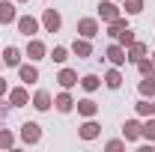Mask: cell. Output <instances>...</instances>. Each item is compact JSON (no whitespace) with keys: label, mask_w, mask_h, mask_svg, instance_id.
Segmentation results:
<instances>
[{"label":"cell","mask_w":155,"mask_h":152,"mask_svg":"<svg viewBox=\"0 0 155 152\" xmlns=\"http://www.w3.org/2000/svg\"><path fill=\"white\" fill-rule=\"evenodd\" d=\"M78 33H81L84 39L98 36V21L96 18H81V21H78Z\"/></svg>","instance_id":"1"},{"label":"cell","mask_w":155,"mask_h":152,"mask_svg":"<svg viewBox=\"0 0 155 152\" xmlns=\"http://www.w3.org/2000/svg\"><path fill=\"white\" fill-rule=\"evenodd\" d=\"M42 24H45V30H48V33H57L60 24H63V21H60V12H54V9H45V15H42Z\"/></svg>","instance_id":"2"},{"label":"cell","mask_w":155,"mask_h":152,"mask_svg":"<svg viewBox=\"0 0 155 152\" xmlns=\"http://www.w3.org/2000/svg\"><path fill=\"white\" fill-rule=\"evenodd\" d=\"M98 15H101V21H116L119 18V9H116L114 0H104V3L98 6Z\"/></svg>","instance_id":"3"},{"label":"cell","mask_w":155,"mask_h":152,"mask_svg":"<svg viewBox=\"0 0 155 152\" xmlns=\"http://www.w3.org/2000/svg\"><path fill=\"white\" fill-rule=\"evenodd\" d=\"M21 137H24V143H36L39 137H42V131H39L36 122H24L21 125Z\"/></svg>","instance_id":"4"},{"label":"cell","mask_w":155,"mask_h":152,"mask_svg":"<svg viewBox=\"0 0 155 152\" xmlns=\"http://www.w3.org/2000/svg\"><path fill=\"white\" fill-rule=\"evenodd\" d=\"M18 30H21L27 39H30V36L39 30V24H36V18H30V15H21V18H18Z\"/></svg>","instance_id":"5"},{"label":"cell","mask_w":155,"mask_h":152,"mask_svg":"<svg viewBox=\"0 0 155 152\" xmlns=\"http://www.w3.org/2000/svg\"><path fill=\"white\" fill-rule=\"evenodd\" d=\"M107 60H110V63H114V66H122V63H125V48H122V45H119V42H116V45H110V48H107Z\"/></svg>","instance_id":"6"},{"label":"cell","mask_w":155,"mask_h":152,"mask_svg":"<svg viewBox=\"0 0 155 152\" xmlns=\"http://www.w3.org/2000/svg\"><path fill=\"white\" fill-rule=\"evenodd\" d=\"M12 21H18V12H15V6L12 3H0V24H12Z\"/></svg>","instance_id":"7"},{"label":"cell","mask_w":155,"mask_h":152,"mask_svg":"<svg viewBox=\"0 0 155 152\" xmlns=\"http://www.w3.org/2000/svg\"><path fill=\"white\" fill-rule=\"evenodd\" d=\"M27 57L30 60H42L45 57V45H42L39 39H30V42H27Z\"/></svg>","instance_id":"8"},{"label":"cell","mask_w":155,"mask_h":152,"mask_svg":"<svg viewBox=\"0 0 155 152\" xmlns=\"http://www.w3.org/2000/svg\"><path fill=\"white\" fill-rule=\"evenodd\" d=\"M54 104H57L60 114H69V111L75 107V101H72V95H69V93H60L57 98H54Z\"/></svg>","instance_id":"9"},{"label":"cell","mask_w":155,"mask_h":152,"mask_svg":"<svg viewBox=\"0 0 155 152\" xmlns=\"http://www.w3.org/2000/svg\"><path fill=\"white\" fill-rule=\"evenodd\" d=\"M57 81H60V87H63V90H72V87H75V84H78V75H75V72H72V69H63Z\"/></svg>","instance_id":"10"},{"label":"cell","mask_w":155,"mask_h":152,"mask_svg":"<svg viewBox=\"0 0 155 152\" xmlns=\"http://www.w3.org/2000/svg\"><path fill=\"white\" fill-rule=\"evenodd\" d=\"M33 107H36V111H48V107H51V95H48V90H39V93L33 95Z\"/></svg>","instance_id":"11"},{"label":"cell","mask_w":155,"mask_h":152,"mask_svg":"<svg viewBox=\"0 0 155 152\" xmlns=\"http://www.w3.org/2000/svg\"><path fill=\"white\" fill-rule=\"evenodd\" d=\"M96 111H98V104L93 101V98H84V101H78V114H81V116H96Z\"/></svg>","instance_id":"12"},{"label":"cell","mask_w":155,"mask_h":152,"mask_svg":"<svg viewBox=\"0 0 155 152\" xmlns=\"http://www.w3.org/2000/svg\"><path fill=\"white\" fill-rule=\"evenodd\" d=\"M125 57L131 60V63H137L140 57H146V45H143V42H134V45H128V54H125Z\"/></svg>","instance_id":"13"},{"label":"cell","mask_w":155,"mask_h":152,"mask_svg":"<svg viewBox=\"0 0 155 152\" xmlns=\"http://www.w3.org/2000/svg\"><path fill=\"white\" fill-rule=\"evenodd\" d=\"M72 51H75L78 57H90V54H93V45H90L87 39H75V45H72Z\"/></svg>","instance_id":"14"},{"label":"cell","mask_w":155,"mask_h":152,"mask_svg":"<svg viewBox=\"0 0 155 152\" xmlns=\"http://www.w3.org/2000/svg\"><path fill=\"white\" fill-rule=\"evenodd\" d=\"M0 57H3V63H6V66H18V63H21V54H18V48H6V51H3Z\"/></svg>","instance_id":"15"},{"label":"cell","mask_w":155,"mask_h":152,"mask_svg":"<svg viewBox=\"0 0 155 152\" xmlns=\"http://www.w3.org/2000/svg\"><path fill=\"white\" fill-rule=\"evenodd\" d=\"M140 128H143V125H140L137 119H128V122H125V137H128V140H137V137H140Z\"/></svg>","instance_id":"16"},{"label":"cell","mask_w":155,"mask_h":152,"mask_svg":"<svg viewBox=\"0 0 155 152\" xmlns=\"http://www.w3.org/2000/svg\"><path fill=\"white\" fill-rule=\"evenodd\" d=\"M116 42H119L122 48H128V45H134L137 39H134V33H131V30L125 27V30H119V33H116Z\"/></svg>","instance_id":"17"},{"label":"cell","mask_w":155,"mask_h":152,"mask_svg":"<svg viewBox=\"0 0 155 152\" xmlns=\"http://www.w3.org/2000/svg\"><path fill=\"white\" fill-rule=\"evenodd\" d=\"M21 81H24V84H33V81H39L36 66H21Z\"/></svg>","instance_id":"18"},{"label":"cell","mask_w":155,"mask_h":152,"mask_svg":"<svg viewBox=\"0 0 155 152\" xmlns=\"http://www.w3.org/2000/svg\"><path fill=\"white\" fill-rule=\"evenodd\" d=\"M81 137H84V140L98 137V125H96V122H84V125H81Z\"/></svg>","instance_id":"19"},{"label":"cell","mask_w":155,"mask_h":152,"mask_svg":"<svg viewBox=\"0 0 155 152\" xmlns=\"http://www.w3.org/2000/svg\"><path fill=\"white\" fill-rule=\"evenodd\" d=\"M104 84H107L110 90H119V84H122V75H119L116 69H110V72L104 75Z\"/></svg>","instance_id":"20"},{"label":"cell","mask_w":155,"mask_h":152,"mask_svg":"<svg viewBox=\"0 0 155 152\" xmlns=\"http://www.w3.org/2000/svg\"><path fill=\"white\" fill-rule=\"evenodd\" d=\"M9 101H12V104H15V107H21V104H27V90H12V93H9Z\"/></svg>","instance_id":"21"},{"label":"cell","mask_w":155,"mask_h":152,"mask_svg":"<svg viewBox=\"0 0 155 152\" xmlns=\"http://www.w3.org/2000/svg\"><path fill=\"white\" fill-rule=\"evenodd\" d=\"M98 84H101V81H98L96 75H84V78H81V87H84L87 93H93V90H98Z\"/></svg>","instance_id":"22"},{"label":"cell","mask_w":155,"mask_h":152,"mask_svg":"<svg viewBox=\"0 0 155 152\" xmlns=\"http://www.w3.org/2000/svg\"><path fill=\"white\" fill-rule=\"evenodd\" d=\"M140 95H149V98L155 95V81H152V75L140 81Z\"/></svg>","instance_id":"23"},{"label":"cell","mask_w":155,"mask_h":152,"mask_svg":"<svg viewBox=\"0 0 155 152\" xmlns=\"http://www.w3.org/2000/svg\"><path fill=\"white\" fill-rule=\"evenodd\" d=\"M122 6H125V12H128V15L143 12V0H122Z\"/></svg>","instance_id":"24"},{"label":"cell","mask_w":155,"mask_h":152,"mask_svg":"<svg viewBox=\"0 0 155 152\" xmlns=\"http://www.w3.org/2000/svg\"><path fill=\"white\" fill-rule=\"evenodd\" d=\"M137 114L140 116H155V104L152 101H137Z\"/></svg>","instance_id":"25"},{"label":"cell","mask_w":155,"mask_h":152,"mask_svg":"<svg viewBox=\"0 0 155 152\" xmlns=\"http://www.w3.org/2000/svg\"><path fill=\"white\" fill-rule=\"evenodd\" d=\"M137 69L143 72V78H149V75H152V72H155V66H152V63H149V60H143V57L137 60Z\"/></svg>","instance_id":"26"},{"label":"cell","mask_w":155,"mask_h":152,"mask_svg":"<svg viewBox=\"0 0 155 152\" xmlns=\"http://www.w3.org/2000/svg\"><path fill=\"white\" fill-rule=\"evenodd\" d=\"M66 57H69V51H66V48H54V51H51V60H54V63H66Z\"/></svg>","instance_id":"27"},{"label":"cell","mask_w":155,"mask_h":152,"mask_svg":"<svg viewBox=\"0 0 155 152\" xmlns=\"http://www.w3.org/2000/svg\"><path fill=\"white\" fill-rule=\"evenodd\" d=\"M140 134H143L146 140H155V119H149V122H146V125L140 128Z\"/></svg>","instance_id":"28"},{"label":"cell","mask_w":155,"mask_h":152,"mask_svg":"<svg viewBox=\"0 0 155 152\" xmlns=\"http://www.w3.org/2000/svg\"><path fill=\"white\" fill-rule=\"evenodd\" d=\"M15 143V137H12V131H0V146L6 149V146H12Z\"/></svg>","instance_id":"29"},{"label":"cell","mask_w":155,"mask_h":152,"mask_svg":"<svg viewBox=\"0 0 155 152\" xmlns=\"http://www.w3.org/2000/svg\"><path fill=\"white\" fill-rule=\"evenodd\" d=\"M125 27H128V24H125V21H122V18L110 21V36H116V33H119V30H125Z\"/></svg>","instance_id":"30"},{"label":"cell","mask_w":155,"mask_h":152,"mask_svg":"<svg viewBox=\"0 0 155 152\" xmlns=\"http://www.w3.org/2000/svg\"><path fill=\"white\" fill-rule=\"evenodd\" d=\"M6 93V81H0V95Z\"/></svg>","instance_id":"31"},{"label":"cell","mask_w":155,"mask_h":152,"mask_svg":"<svg viewBox=\"0 0 155 152\" xmlns=\"http://www.w3.org/2000/svg\"><path fill=\"white\" fill-rule=\"evenodd\" d=\"M152 66H155V54H152Z\"/></svg>","instance_id":"32"},{"label":"cell","mask_w":155,"mask_h":152,"mask_svg":"<svg viewBox=\"0 0 155 152\" xmlns=\"http://www.w3.org/2000/svg\"><path fill=\"white\" fill-rule=\"evenodd\" d=\"M0 63H3V57H0Z\"/></svg>","instance_id":"33"}]
</instances>
